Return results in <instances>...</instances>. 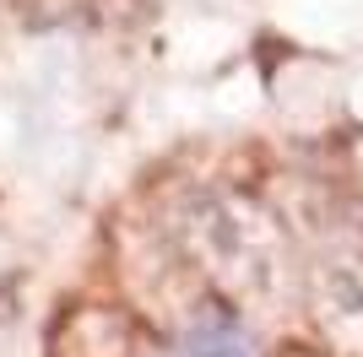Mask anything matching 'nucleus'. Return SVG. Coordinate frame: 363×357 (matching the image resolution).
Here are the masks:
<instances>
[{"instance_id":"f257e3e1","label":"nucleus","mask_w":363,"mask_h":357,"mask_svg":"<svg viewBox=\"0 0 363 357\" xmlns=\"http://www.w3.org/2000/svg\"><path fill=\"white\" fill-rule=\"evenodd\" d=\"M179 357H255V352H250V341L233 325H201L184 336Z\"/></svg>"}]
</instances>
